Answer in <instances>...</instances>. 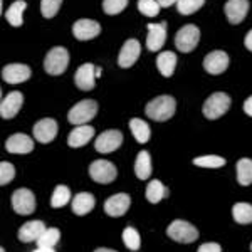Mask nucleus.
I'll use <instances>...</instances> for the list:
<instances>
[{
	"mask_svg": "<svg viewBox=\"0 0 252 252\" xmlns=\"http://www.w3.org/2000/svg\"><path fill=\"white\" fill-rule=\"evenodd\" d=\"M177 103L172 96H158L152 99L145 108V113L153 121H166L175 115Z\"/></svg>",
	"mask_w": 252,
	"mask_h": 252,
	"instance_id": "f257e3e1",
	"label": "nucleus"
},
{
	"mask_svg": "<svg viewBox=\"0 0 252 252\" xmlns=\"http://www.w3.org/2000/svg\"><path fill=\"white\" fill-rule=\"evenodd\" d=\"M97 113V103L93 99H83L78 104L71 108V111L67 113V120L71 125L81 126L88 125Z\"/></svg>",
	"mask_w": 252,
	"mask_h": 252,
	"instance_id": "f03ea898",
	"label": "nucleus"
},
{
	"mask_svg": "<svg viewBox=\"0 0 252 252\" xmlns=\"http://www.w3.org/2000/svg\"><path fill=\"white\" fill-rule=\"evenodd\" d=\"M69 64V52L64 47H54L46 54L44 59V69L51 76H61L67 69Z\"/></svg>",
	"mask_w": 252,
	"mask_h": 252,
	"instance_id": "7ed1b4c3",
	"label": "nucleus"
},
{
	"mask_svg": "<svg viewBox=\"0 0 252 252\" xmlns=\"http://www.w3.org/2000/svg\"><path fill=\"white\" fill-rule=\"evenodd\" d=\"M230 103L232 101L225 93H214L204 103V116L207 120H217V118H220L229 111Z\"/></svg>",
	"mask_w": 252,
	"mask_h": 252,
	"instance_id": "20e7f679",
	"label": "nucleus"
},
{
	"mask_svg": "<svg viewBox=\"0 0 252 252\" xmlns=\"http://www.w3.org/2000/svg\"><path fill=\"white\" fill-rule=\"evenodd\" d=\"M166 234L170 239L180 244H192L198 239V230L185 220H173L166 229Z\"/></svg>",
	"mask_w": 252,
	"mask_h": 252,
	"instance_id": "39448f33",
	"label": "nucleus"
},
{
	"mask_svg": "<svg viewBox=\"0 0 252 252\" xmlns=\"http://www.w3.org/2000/svg\"><path fill=\"white\" fill-rule=\"evenodd\" d=\"M200 40V31L193 24H187L175 35V46L180 52H192Z\"/></svg>",
	"mask_w": 252,
	"mask_h": 252,
	"instance_id": "423d86ee",
	"label": "nucleus"
},
{
	"mask_svg": "<svg viewBox=\"0 0 252 252\" xmlns=\"http://www.w3.org/2000/svg\"><path fill=\"white\" fill-rule=\"evenodd\" d=\"M89 175L91 178L97 184H111L113 180L116 178L118 170L116 166L108 160H96L93 161L91 166H89Z\"/></svg>",
	"mask_w": 252,
	"mask_h": 252,
	"instance_id": "0eeeda50",
	"label": "nucleus"
},
{
	"mask_svg": "<svg viewBox=\"0 0 252 252\" xmlns=\"http://www.w3.org/2000/svg\"><path fill=\"white\" fill-rule=\"evenodd\" d=\"M12 207L19 215H31L35 210V197L29 189H19L12 193Z\"/></svg>",
	"mask_w": 252,
	"mask_h": 252,
	"instance_id": "6e6552de",
	"label": "nucleus"
},
{
	"mask_svg": "<svg viewBox=\"0 0 252 252\" xmlns=\"http://www.w3.org/2000/svg\"><path fill=\"white\" fill-rule=\"evenodd\" d=\"M123 143V135L120 129H108L101 133L94 141V148L99 153H113Z\"/></svg>",
	"mask_w": 252,
	"mask_h": 252,
	"instance_id": "1a4fd4ad",
	"label": "nucleus"
},
{
	"mask_svg": "<svg viewBox=\"0 0 252 252\" xmlns=\"http://www.w3.org/2000/svg\"><path fill=\"white\" fill-rule=\"evenodd\" d=\"M140 52H141L140 42L136 39H128L123 44V47H121L120 56H118V66L123 69L131 67L138 61V58H140Z\"/></svg>",
	"mask_w": 252,
	"mask_h": 252,
	"instance_id": "9d476101",
	"label": "nucleus"
},
{
	"mask_svg": "<svg viewBox=\"0 0 252 252\" xmlns=\"http://www.w3.org/2000/svg\"><path fill=\"white\" fill-rule=\"evenodd\" d=\"M148 35H146V47L152 52H158L163 47L166 40V22L160 24H148Z\"/></svg>",
	"mask_w": 252,
	"mask_h": 252,
	"instance_id": "9b49d317",
	"label": "nucleus"
},
{
	"mask_svg": "<svg viewBox=\"0 0 252 252\" xmlns=\"http://www.w3.org/2000/svg\"><path fill=\"white\" fill-rule=\"evenodd\" d=\"M227 67H229V56H227V52L214 51L205 56L204 69L209 74L219 76V74H222V72H225Z\"/></svg>",
	"mask_w": 252,
	"mask_h": 252,
	"instance_id": "f8f14e48",
	"label": "nucleus"
},
{
	"mask_svg": "<svg viewBox=\"0 0 252 252\" xmlns=\"http://www.w3.org/2000/svg\"><path fill=\"white\" fill-rule=\"evenodd\" d=\"M31 67L26 64H7L2 69V79L9 84H20L26 83L27 79H31Z\"/></svg>",
	"mask_w": 252,
	"mask_h": 252,
	"instance_id": "ddd939ff",
	"label": "nucleus"
},
{
	"mask_svg": "<svg viewBox=\"0 0 252 252\" xmlns=\"http://www.w3.org/2000/svg\"><path fill=\"white\" fill-rule=\"evenodd\" d=\"M101 26L96 20L91 19H79L78 22H74L72 26V34L78 40H91L99 35Z\"/></svg>",
	"mask_w": 252,
	"mask_h": 252,
	"instance_id": "4468645a",
	"label": "nucleus"
},
{
	"mask_svg": "<svg viewBox=\"0 0 252 252\" xmlns=\"http://www.w3.org/2000/svg\"><path fill=\"white\" fill-rule=\"evenodd\" d=\"M129 205H131V198L128 193H116L104 202V212L109 217H121L128 212Z\"/></svg>",
	"mask_w": 252,
	"mask_h": 252,
	"instance_id": "2eb2a0df",
	"label": "nucleus"
},
{
	"mask_svg": "<svg viewBox=\"0 0 252 252\" xmlns=\"http://www.w3.org/2000/svg\"><path fill=\"white\" fill-rule=\"evenodd\" d=\"M5 150L12 155H27L34 150V140L24 133H15L7 140Z\"/></svg>",
	"mask_w": 252,
	"mask_h": 252,
	"instance_id": "dca6fc26",
	"label": "nucleus"
},
{
	"mask_svg": "<svg viewBox=\"0 0 252 252\" xmlns=\"http://www.w3.org/2000/svg\"><path fill=\"white\" fill-rule=\"evenodd\" d=\"M22 104H24L22 93L20 91L9 93V94L2 99V103H0V116H2L3 120H12V118L20 111Z\"/></svg>",
	"mask_w": 252,
	"mask_h": 252,
	"instance_id": "f3484780",
	"label": "nucleus"
},
{
	"mask_svg": "<svg viewBox=\"0 0 252 252\" xmlns=\"http://www.w3.org/2000/svg\"><path fill=\"white\" fill-rule=\"evenodd\" d=\"M74 83L81 91H91L94 89L96 83V66L91 63H86L78 67L74 74Z\"/></svg>",
	"mask_w": 252,
	"mask_h": 252,
	"instance_id": "a211bd4d",
	"label": "nucleus"
},
{
	"mask_svg": "<svg viewBox=\"0 0 252 252\" xmlns=\"http://www.w3.org/2000/svg\"><path fill=\"white\" fill-rule=\"evenodd\" d=\"M34 138L40 143H51L58 135V123L52 118H44L34 125Z\"/></svg>",
	"mask_w": 252,
	"mask_h": 252,
	"instance_id": "6ab92c4d",
	"label": "nucleus"
},
{
	"mask_svg": "<svg viewBox=\"0 0 252 252\" xmlns=\"http://www.w3.org/2000/svg\"><path fill=\"white\" fill-rule=\"evenodd\" d=\"M223 12L230 24H241L249 12V0H229L223 7Z\"/></svg>",
	"mask_w": 252,
	"mask_h": 252,
	"instance_id": "aec40b11",
	"label": "nucleus"
},
{
	"mask_svg": "<svg viewBox=\"0 0 252 252\" xmlns=\"http://www.w3.org/2000/svg\"><path fill=\"white\" fill-rule=\"evenodd\" d=\"M94 136V128L93 126H88V125H81V126H76L67 136V145L71 148H81V146L88 145L89 140H93Z\"/></svg>",
	"mask_w": 252,
	"mask_h": 252,
	"instance_id": "412c9836",
	"label": "nucleus"
},
{
	"mask_svg": "<svg viewBox=\"0 0 252 252\" xmlns=\"http://www.w3.org/2000/svg\"><path fill=\"white\" fill-rule=\"evenodd\" d=\"M46 232V225L42 220H31L27 223H24L19 229V239L22 242H34Z\"/></svg>",
	"mask_w": 252,
	"mask_h": 252,
	"instance_id": "4be33fe9",
	"label": "nucleus"
},
{
	"mask_svg": "<svg viewBox=\"0 0 252 252\" xmlns=\"http://www.w3.org/2000/svg\"><path fill=\"white\" fill-rule=\"evenodd\" d=\"M96 198L88 192H81L72 198V212L76 215H86L94 209Z\"/></svg>",
	"mask_w": 252,
	"mask_h": 252,
	"instance_id": "5701e85b",
	"label": "nucleus"
},
{
	"mask_svg": "<svg viewBox=\"0 0 252 252\" xmlns=\"http://www.w3.org/2000/svg\"><path fill=\"white\" fill-rule=\"evenodd\" d=\"M157 67L161 72V76L170 78L175 72V67H177V56H175V52L172 51L160 52L157 58Z\"/></svg>",
	"mask_w": 252,
	"mask_h": 252,
	"instance_id": "b1692460",
	"label": "nucleus"
},
{
	"mask_svg": "<svg viewBox=\"0 0 252 252\" xmlns=\"http://www.w3.org/2000/svg\"><path fill=\"white\" fill-rule=\"evenodd\" d=\"M27 9V3L24 0H15L14 3L7 9L5 19L12 27H20L24 24V10Z\"/></svg>",
	"mask_w": 252,
	"mask_h": 252,
	"instance_id": "393cba45",
	"label": "nucleus"
},
{
	"mask_svg": "<svg viewBox=\"0 0 252 252\" xmlns=\"http://www.w3.org/2000/svg\"><path fill=\"white\" fill-rule=\"evenodd\" d=\"M146 200L150 202V204H158L160 200H163V198L168 195V189L161 184L160 180H152L148 185H146Z\"/></svg>",
	"mask_w": 252,
	"mask_h": 252,
	"instance_id": "a878e982",
	"label": "nucleus"
},
{
	"mask_svg": "<svg viewBox=\"0 0 252 252\" xmlns=\"http://www.w3.org/2000/svg\"><path fill=\"white\" fill-rule=\"evenodd\" d=\"M135 173L140 180H148L152 175V158L148 152H140L135 161Z\"/></svg>",
	"mask_w": 252,
	"mask_h": 252,
	"instance_id": "bb28decb",
	"label": "nucleus"
},
{
	"mask_svg": "<svg viewBox=\"0 0 252 252\" xmlns=\"http://www.w3.org/2000/svg\"><path fill=\"white\" fill-rule=\"evenodd\" d=\"M129 129H131L133 136H135V140L138 143H148L150 136H152V131H150V126L146 125L143 120L133 118V120L129 121Z\"/></svg>",
	"mask_w": 252,
	"mask_h": 252,
	"instance_id": "cd10ccee",
	"label": "nucleus"
},
{
	"mask_svg": "<svg viewBox=\"0 0 252 252\" xmlns=\"http://www.w3.org/2000/svg\"><path fill=\"white\" fill-rule=\"evenodd\" d=\"M232 215L237 223H242V225L252 223V205L246 204V202H239L232 207Z\"/></svg>",
	"mask_w": 252,
	"mask_h": 252,
	"instance_id": "c85d7f7f",
	"label": "nucleus"
},
{
	"mask_svg": "<svg viewBox=\"0 0 252 252\" xmlns=\"http://www.w3.org/2000/svg\"><path fill=\"white\" fill-rule=\"evenodd\" d=\"M237 182L244 187L252 184V160L241 158L237 161Z\"/></svg>",
	"mask_w": 252,
	"mask_h": 252,
	"instance_id": "c756f323",
	"label": "nucleus"
},
{
	"mask_svg": "<svg viewBox=\"0 0 252 252\" xmlns=\"http://www.w3.org/2000/svg\"><path fill=\"white\" fill-rule=\"evenodd\" d=\"M71 200V190L67 189L66 185H58L52 192V198H51V205L54 209H61Z\"/></svg>",
	"mask_w": 252,
	"mask_h": 252,
	"instance_id": "7c9ffc66",
	"label": "nucleus"
},
{
	"mask_svg": "<svg viewBox=\"0 0 252 252\" xmlns=\"http://www.w3.org/2000/svg\"><path fill=\"white\" fill-rule=\"evenodd\" d=\"M193 165L202 166V168H220V166L225 165V158L217 157V155L198 157V158H193Z\"/></svg>",
	"mask_w": 252,
	"mask_h": 252,
	"instance_id": "2f4dec72",
	"label": "nucleus"
},
{
	"mask_svg": "<svg viewBox=\"0 0 252 252\" xmlns=\"http://www.w3.org/2000/svg\"><path fill=\"white\" fill-rule=\"evenodd\" d=\"M123 242L129 251H138L141 246V237L135 227H126L123 230Z\"/></svg>",
	"mask_w": 252,
	"mask_h": 252,
	"instance_id": "473e14b6",
	"label": "nucleus"
},
{
	"mask_svg": "<svg viewBox=\"0 0 252 252\" xmlns=\"http://www.w3.org/2000/svg\"><path fill=\"white\" fill-rule=\"evenodd\" d=\"M59 239H61L59 229L51 227V229H46V232L40 235L35 242H37V247H54L59 242Z\"/></svg>",
	"mask_w": 252,
	"mask_h": 252,
	"instance_id": "72a5a7b5",
	"label": "nucleus"
},
{
	"mask_svg": "<svg viewBox=\"0 0 252 252\" xmlns=\"http://www.w3.org/2000/svg\"><path fill=\"white\" fill-rule=\"evenodd\" d=\"M204 3H205V0H178L177 10L180 12L182 15H192L197 10H200Z\"/></svg>",
	"mask_w": 252,
	"mask_h": 252,
	"instance_id": "f704fd0d",
	"label": "nucleus"
},
{
	"mask_svg": "<svg viewBox=\"0 0 252 252\" xmlns=\"http://www.w3.org/2000/svg\"><path fill=\"white\" fill-rule=\"evenodd\" d=\"M160 3L158 0H138V10L146 17H157L160 14Z\"/></svg>",
	"mask_w": 252,
	"mask_h": 252,
	"instance_id": "c9c22d12",
	"label": "nucleus"
},
{
	"mask_svg": "<svg viewBox=\"0 0 252 252\" xmlns=\"http://www.w3.org/2000/svg\"><path fill=\"white\" fill-rule=\"evenodd\" d=\"M63 0H40V12L46 19H52L59 12Z\"/></svg>",
	"mask_w": 252,
	"mask_h": 252,
	"instance_id": "e433bc0d",
	"label": "nucleus"
},
{
	"mask_svg": "<svg viewBox=\"0 0 252 252\" xmlns=\"http://www.w3.org/2000/svg\"><path fill=\"white\" fill-rule=\"evenodd\" d=\"M126 5H128V0H103V10L108 15L121 14Z\"/></svg>",
	"mask_w": 252,
	"mask_h": 252,
	"instance_id": "4c0bfd02",
	"label": "nucleus"
},
{
	"mask_svg": "<svg viewBox=\"0 0 252 252\" xmlns=\"http://www.w3.org/2000/svg\"><path fill=\"white\" fill-rule=\"evenodd\" d=\"M15 177V168L14 165L9 161H2L0 163V185H7L14 180Z\"/></svg>",
	"mask_w": 252,
	"mask_h": 252,
	"instance_id": "58836bf2",
	"label": "nucleus"
},
{
	"mask_svg": "<svg viewBox=\"0 0 252 252\" xmlns=\"http://www.w3.org/2000/svg\"><path fill=\"white\" fill-rule=\"evenodd\" d=\"M197 252H222V247L217 242H207L202 244Z\"/></svg>",
	"mask_w": 252,
	"mask_h": 252,
	"instance_id": "ea45409f",
	"label": "nucleus"
},
{
	"mask_svg": "<svg viewBox=\"0 0 252 252\" xmlns=\"http://www.w3.org/2000/svg\"><path fill=\"white\" fill-rule=\"evenodd\" d=\"M244 113L252 118V96H249L246 101H244Z\"/></svg>",
	"mask_w": 252,
	"mask_h": 252,
	"instance_id": "a19ab883",
	"label": "nucleus"
},
{
	"mask_svg": "<svg viewBox=\"0 0 252 252\" xmlns=\"http://www.w3.org/2000/svg\"><path fill=\"white\" fill-rule=\"evenodd\" d=\"M244 46H246L249 51L252 52V31L247 32V35H246V39H244Z\"/></svg>",
	"mask_w": 252,
	"mask_h": 252,
	"instance_id": "79ce46f5",
	"label": "nucleus"
},
{
	"mask_svg": "<svg viewBox=\"0 0 252 252\" xmlns=\"http://www.w3.org/2000/svg\"><path fill=\"white\" fill-rule=\"evenodd\" d=\"M177 2H178V0H158L160 7H166V9H168V7H172V5H175Z\"/></svg>",
	"mask_w": 252,
	"mask_h": 252,
	"instance_id": "37998d69",
	"label": "nucleus"
},
{
	"mask_svg": "<svg viewBox=\"0 0 252 252\" xmlns=\"http://www.w3.org/2000/svg\"><path fill=\"white\" fill-rule=\"evenodd\" d=\"M32 252H56V251H54V247H37V249Z\"/></svg>",
	"mask_w": 252,
	"mask_h": 252,
	"instance_id": "c03bdc74",
	"label": "nucleus"
},
{
	"mask_svg": "<svg viewBox=\"0 0 252 252\" xmlns=\"http://www.w3.org/2000/svg\"><path fill=\"white\" fill-rule=\"evenodd\" d=\"M94 252H118V251H111V249H104V247H99V249H96Z\"/></svg>",
	"mask_w": 252,
	"mask_h": 252,
	"instance_id": "a18cd8bd",
	"label": "nucleus"
},
{
	"mask_svg": "<svg viewBox=\"0 0 252 252\" xmlns=\"http://www.w3.org/2000/svg\"><path fill=\"white\" fill-rule=\"evenodd\" d=\"M101 72H103V69H101V67H96V78H99Z\"/></svg>",
	"mask_w": 252,
	"mask_h": 252,
	"instance_id": "49530a36",
	"label": "nucleus"
},
{
	"mask_svg": "<svg viewBox=\"0 0 252 252\" xmlns=\"http://www.w3.org/2000/svg\"><path fill=\"white\" fill-rule=\"evenodd\" d=\"M0 252H5V251H3V247H2V249H0Z\"/></svg>",
	"mask_w": 252,
	"mask_h": 252,
	"instance_id": "de8ad7c7",
	"label": "nucleus"
},
{
	"mask_svg": "<svg viewBox=\"0 0 252 252\" xmlns=\"http://www.w3.org/2000/svg\"><path fill=\"white\" fill-rule=\"evenodd\" d=\"M251 251H252V244H251Z\"/></svg>",
	"mask_w": 252,
	"mask_h": 252,
	"instance_id": "09e8293b",
	"label": "nucleus"
}]
</instances>
